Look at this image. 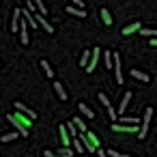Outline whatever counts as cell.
I'll return each instance as SVG.
<instances>
[{
  "label": "cell",
  "mask_w": 157,
  "mask_h": 157,
  "mask_svg": "<svg viewBox=\"0 0 157 157\" xmlns=\"http://www.w3.org/2000/svg\"><path fill=\"white\" fill-rule=\"evenodd\" d=\"M151 118H153V108H146L144 110V116H142V123H140V131H138V138L144 140L146 133H148V125H151Z\"/></svg>",
  "instance_id": "obj_2"
},
{
  "label": "cell",
  "mask_w": 157,
  "mask_h": 157,
  "mask_svg": "<svg viewBox=\"0 0 157 157\" xmlns=\"http://www.w3.org/2000/svg\"><path fill=\"white\" fill-rule=\"evenodd\" d=\"M67 13L69 15H75V17H84L86 15V11L84 9H78V7H67Z\"/></svg>",
  "instance_id": "obj_16"
},
{
  "label": "cell",
  "mask_w": 157,
  "mask_h": 157,
  "mask_svg": "<svg viewBox=\"0 0 157 157\" xmlns=\"http://www.w3.org/2000/svg\"><path fill=\"white\" fill-rule=\"evenodd\" d=\"M140 30H142L140 22H133V24H129V26L123 28V35H133V33H140Z\"/></svg>",
  "instance_id": "obj_12"
},
{
  "label": "cell",
  "mask_w": 157,
  "mask_h": 157,
  "mask_svg": "<svg viewBox=\"0 0 157 157\" xmlns=\"http://www.w3.org/2000/svg\"><path fill=\"white\" fill-rule=\"evenodd\" d=\"M103 65L105 67H114V54L112 52H105L103 54Z\"/></svg>",
  "instance_id": "obj_20"
},
{
  "label": "cell",
  "mask_w": 157,
  "mask_h": 157,
  "mask_svg": "<svg viewBox=\"0 0 157 157\" xmlns=\"http://www.w3.org/2000/svg\"><path fill=\"white\" fill-rule=\"evenodd\" d=\"M112 129H114V131H123V133H138V131H140V125H123V123H114Z\"/></svg>",
  "instance_id": "obj_3"
},
{
  "label": "cell",
  "mask_w": 157,
  "mask_h": 157,
  "mask_svg": "<svg viewBox=\"0 0 157 157\" xmlns=\"http://www.w3.org/2000/svg\"><path fill=\"white\" fill-rule=\"evenodd\" d=\"M97 97H99V103H101V105H103V108H105V110H108V108H110V105H112V103H110V101H108V95H105V93H99V95H97Z\"/></svg>",
  "instance_id": "obj_24"
},
{
  "label": "cell",
  "mask_w": 157,
  "mask_h": 157,
  "mask_svg": "<svg viewBox=\"0 0 157 157\" xmlns=\"http://www.w3.org/2000/svg\"><path fill=\"white\" fill-rule=\"evenodd\" d=\"M108 116H110V118H112V121H114V123H118V114H116V110H114V108H112V105H110V108H108Z\"/></svg>",
  "instance_id": "obj_26"
},
{
  "label": "cell",
  "mask_w": 157,
  "mask_h": 157,
  "mask_svg": "<svg viewBox=\"0 0 157 157\" xmlns=\"http://www.w3.org/2000/svg\"><path fill=\"white\" fill-rule=\"evenodd\" d=\"M20 41H22L24 45L30 41V37H28V22H26V20L20 22Z\"/></svg>",
  "instance_id": "obj_7"
},
{
  "label": "cell",
  "mask_w": 157,
  "mask_h": 157,
  "mask_svg": "<svg viewBox=\"0 0 157 157\" xmlns=\"http://www.w3.org/2000/svg\"><path fill=\"white\" fill-rule=\"evenodd\" d=\"M88 63H90V50H84V54H82V58H80V67H88Z\"/></svg>",
  "instance_id": "obj_18"
},
{
  "label": "cell",
  "mask_w": 157,
  "mask_h": 157,
  "mask_svg": "<svg viewBox=\"0 0 157 157\" xmlns=\"http://www.w3.org/2000/svg\"><path fill=\"white\" fill-rule=\"evenodd\" d=\"M129 101H131V93L127 90V93L123 95V99H121V103H118V114H121V116H125V110H127V105H129Z\"/></svg>",
  "instance_id": "obj_8"
},
{
  "label": "cell",
  "mask_w": 157,
  "mask_h": 157,
  "mask_svg": "<svg viewBox=\"0 0 157 157\" xmlns=\"http://www.w3.org/2000/svg\"><path fill=\"white\" fill-rule=\"evenodd\" d=\"M110 157H133V155H125V153H118V151H108Z\"/></svg>",
  "instance_id": "obj_29"
},
{
  "label": "cell",
  "mask_w": 157,
  "mask_h": 157,
  "mask_svg": "<svg viewBox=\"0 0 157 157\" xmlns=\"http://www.w3.org/2000/svg\"><path fill=\"white\" fill-rule=\"evenodd\" d=\"M54 90H56V95H58V99H63V101H67V90H65V86H63V82H54Z\"/></svg>",
  "instance_id": "obj_13"
},
{
  "label": "cell",
  "mask_w": 157,
  "mask_h": 157,
  "mask_svg": "<svg viewBox=\"0 0 157 157\" xmlns=\"http://www.w3.org/2000/svg\"><path fill=\"white\" fill-rule=\"evenodd\" d=\"M73 125H75V127H78L82 133H86V131H88V129H86V123H84V118H73Z\"/></svg>",
  "instance_id": "obj_22"
},
{
  "label": "cell",
  "mask_w": 157,
  "mask_h": 157,
  "mask_svg": "<svg viewBox=\"0 0 157 157\" xmlns=\"http://www.w3.org/2000/svg\"><path fill=\"white\" fill-rule=\"evenodd\" d=\"M58 131H60V138H63V146H69V144H71V136H69V131H67V125H60Z\"/></svg>",
  "instance_id": "obj_11"
},
{
  "label": "cell",
  "mask_w": 157,
  "mask_h": 157,
  "mask_svg": "<svg viewBox=\"0 0 157 157\" xmlns=\"http://www.w3.org/2000/svg\"><path fill=\"white\" fill-rule=\"evenodd\" d=\"M78 108H80V112H82V114H84L86 118H95V112H93V110H90V108H88L86 103H80Z\"/></svg>",
  "instance_id": "obj_17"
},
{
  "label": "cell",
  "mask_w": 157,
  "mask_h": 157,
  "mask_svg": "<svg viewBox=\"0 0 157 157\" xmlns=\"http://www.w3.org/2000/svg\"><path fill=\"white\" fill-rule=\"evenodd\" d=\"M20 15H22V9H15V11H13V24H11V33H20Z\"/></svg>",
  "instance_id": "obj_9"
},
{
  "label": "cell",
  "mask_w": 157,
  "mask_h": 157,
  "mask_svg": "<svg viewBox=\"0 0 157 157\" xmlns=\"http://www.w3.org/2000/svg\"><path fill=\"white\" fill-rule=\"evenodd\" d=\"M73 7H78V9H82V7H84V0H73Z\"/></svg>",
  "instance_id": "obj_31"
},
{
  "label": "cell",
  "mask_w": 157,
  "mask_h": 157,
  "mask_svg": "<svg viewBox=\"0 0 157 157\" xmlns=\"http://www.w3.org/2000/svg\"><path fill=\"white\" fill-rule=\"evenodd\" d=\"M73 148H75L78 153H84V151H86V148H84V144L80 142V138H78V140H73Z\"/></svg>",
  "instance_id": "obj_27"
},
{
  "label": "cell",
  "mask_w": 157,
  "mask_h": 157,
  "mask_svg": "<svg viewBox=\"0 0 157 157\" xmlns=\"http://www.w3.org/2000/svg\"><path fill=\"white\" fill-rule=\"evenodd\" d=\"M97 155H99V157H110V155H108V151H101V146L97 148Z\"/></svg>",
  "instance_id": "obj_30"
},
{
  "label": "cell",
  "mask_w": 157,
  "mask_h": 157,
  "mask_svg": "<svg viewBox=\"0 0 157 157\" xmlns=\"http://www.w3.org/2000/svg\"><path fill=\"white\" fill-rule=\"evenodd\" d=\"M151 43H153V48H157V39H151Z\"/></svg>",
  "instance_id": "obj_33"
},
{
  "label": "cell",
  "mask_w": 157,
  "mask_h": 157,
  "mask_svg": "<svg viewBox=\"0 0 157 157\" xmlns=\"http://www.w3.org/2000/svg\"><path fill=\"white\" fill-rule=\"evenodd\" d=\"M7 121L13 123V127H15V131H17L20 136H28V127H30V123H33L28 116H24L22 112H17V114H7Z\"/></svg>",
  "instance_id": "obj_1"
},
{
  "label": "cell",
  "mask_w": 157,
  "mask_h": 157,
  "mask_svg": "<svg viewBox=\"0 0 157 157\" xmlns=\"http://www.w3.org/2000/svg\"><path fill=\"white\" fill-rule=\"evenodd\" d=\"M26 2H28V0H26Z\"/></svg>",
  "instance_id": "obj_34"
},
{
  "label": "cell",
  "mask_w": 157,
  "mask_h": 157,
  "mask_svg": "<svg viewBox=\"0 0 157 157\" xmlns=\"http://www.w3.org/2000/svg\"><path fill=\"white\" fill-rule=\"evenodd\" d=\"M15 108H17V112H22V114H24V116H28L30 121H35V118H37V112H35V110H30V108H26L22 101H15Z\"/></svg>",
  "instance_id": "obj_5"
},
{
  "label": "cell",
  "mask_w": 157,
  "mask_h": 157,
  "mask_svg": "<svg viewBox=\"0 0 157 157\" xmlns=\"http://www.w3.org/2000/svg\"><path fill=\"white\" fill-rule=\"evenodd\" d=\"M39 65H41V67H43V73H45V75H48V78H54V69H52V67H50V63H48V60H41V63H39Z\"/></svg>",
  "instance_id": "obj_19"
},
{
  "label": "cell",
  "mask_w": 157,
  "mask_h": 157,
  "mask_svg": "<svg viewBox=\"0 0 157 157\" xmlns=\"http://www.w3.org/2000/svg\"><path fill=\"white\" fill-rule=\"evenodd\" d=\"M43 155H45V157H58V155H54L50 148H48V151H43Z\"/></svg>",
  "instance_id": "obj_32"
},
{
  "label": "cell",
  "mask_w": 157,
  "mask_h": 157,
  "mask_svg": "<svg viewBox=\"0 0 157 157\" xmlns=\"http://www.w3.org/2000/svg\"><path fill=\"white\" fill-rule=\"evenodd\" d=\"M58 153H60V157H71V155H73V151H71L69 146H63Z\"/></svg>",
  "instance_id": "obj_28"
},
{
  "label": "cell",
  "mask_w": 157,
  "mask_h": 157,
  "mask_svg": "<svg viewBox=\"0 0 157 157\" xmlns=\"http://www.w3.org/2000/svg\"><path fill=\"white\" fill-rule=\"evenodd\" d=\"M131 78H133V80H140V82H144V84H146V82H151V78H148L144 71H138L136 67L131 69Z\"/></svg>",
  "instance_id": "obj_10"
},
{
  "label": "cell",
  "mask_w": 157,
  "mask_h": 157,
  "mask_svg": "<svg viewBox=\"0 0 157 157\" xmlns=\"http://www.w3.org/2000/svg\"><path fill=\"white\" fill-rule=\"evenodd\" d=\"M67 131H69L71 140H78V138H80V136H78V131H80V129H78V127L73 125V121H69V123H67Z\"/></svg>",
  "instance_id": "obj_15"
},
{
  "label": "cell",
  "mask_w": 157,
  "mask_h": 157,
  "mask_svg": "<svg viewBox=\"0 0 157 157\" xmlns=\"http://www.w3.org/2000/svg\"><path fill=\"white\" fill-rule=\"evenodd\" d=\"M20 133L17 131H11V133H5V136H0V140H2V142H11V140H15Z\"/></svg>",
  "instance_id": "obj_25"
},
{
  "label": "cell",
  "mask_w": 157,
  "mask_h": 157,
  "mask_svg": "<svg viewBox=\"0 0 157 157\" xmlns=\"http://www.w3.org/2000/svg\"><path fill=\"white\" fill-rule=\"evenodd\" d=\"M80 142L84 144V148H86L88 153H95V151H97V148L90 144V140H88V136H86V133H82V136H80Z\"/></svg>",
  "instance_id": "obj_14"
},
{
  "label": "cell",
  "mask_w": 157,
  "mask_h": 157,
  "mask_svg": "<svg viewBox=\"0 0 157 157\" xmlns=\"http://www.w3.org/2000/svg\"><path fill=\"white\" fill-rule=\"evenodd\" d=\"M99 54H101L99 48H93V50H90V63H88V67H86V73H93V71H95V67H97V63H99Z\"/></svg>",
  "instance_id": "obj_4"
},
{
  "label": "cell",
  "mask_w": 157,
  "mask_h": 157,
  "mask_svg": "<svg viewBox=\"0 0 157 157\" xmlns=\"http://www.w3.org/2000/svg\"><path fill=\"white\" fill-rule=\"evenodd\" d=\"M99 15H101V20H103V24H105V26H110V24H112V17H110L108 9H101V11H99Z\"/></svg>",
  "instance_id": "obj_21"
},
{
  "label": "cell",
  "mask_w": 157,
  "mask_h": 157,
  "mask_svg": "<svg viewBox=\"0 0 157 157\" xmlns=\"http://www.w3.org/2000/svg\"><path fill=\"white\" fill-rule=\"evenodd\" d=\"M35 7H37V11H39L41 15H48V9H45V2H43V0H35Z\"/></svg>",
  "instance_id": "obj_23"
},
{
  "label": "cell",
  "mask_w": 157,
  "mask_h": 157,
  "mask_svg": "<svg viewBox=\"0 0 157 157\" xmlns=\"http://www.w3.org/2000/svg\"><path fill=\"white\" fill-rule=\"evenodd\" d=\"M35 20H37V24H39V26H41V28H43L45 33H54V26H52V24H50V22L45 20V15L37 13V15H35Z\"/></svg>",
  "instance_id": "obj_6"
}]
</instances>
